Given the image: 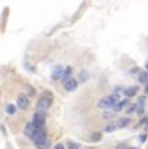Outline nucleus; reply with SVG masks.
<instances>
[{"mask_svg":"<svg viewBox=\"0 0 148 149\" xmlns=\"http://www.w3.org/2000/svg\"><path fill=\"white\" fill-rule=\"evenodd\" d=\"M146 70H147V71H148V61H147V62H146Z\"/></svg>","mask_w":148,"mask_h":149,"instance_id":"obj_28","label":"nucleus"},{"mask_svg":"<svg viewBox=\"0 0 148 149\" xmlns=\"http://www.w3.org/2000/svg\"><path fill=\"white\" fill-rule=\"evenodd\" d=\"M34 126H33V123L29 122V123H26V126H25V130H24V134H25V136H27L30 139L31 135H33V132H34Z\"/></svg>","mask_w":148,"mask_h":149,"instance_id":"obj_13","label":"nucleus"},{"mask_svg":"<svg viewBox=\"0 0 148 149\" xmlns=\"http://www.w3.org/2000/svg\"><path fill=\"white\" fill-rule=\"evenodd\" d=\"M136 71H139V69L138 68H134L133 70H130V73H136Z\"/></svg>","mask_w":148,"mask_h":149,"instance_id":"obj_26","label":"nucleus"},{"mask_svg":"<svg viewBox=\"0 0 148 149\" xmlns=\"http://www.w3.org/2000/svg\"><path fill=\"white\" fill-rule=\"evenodd\" d=\"M118 91H119V92H121V91H124V88H122V87H119V86H118V87L114 90V92H118Z\"/></svg>","mask_w":148,"mask_h":149,"instance_id":"obj_25","label":"nucleus"},{"mask_svg":"<svg viewBox=\"0 0 148 149\" xmlns=\"http://www.w3.org/2000/svg\"><path fill=\"white\" fill-rule=\"evenodd\" d=\"M77 87H78V82H77L74 78H72V77H70L68 81L64 82V88H65V91H68V92L74 91Z\"/></svg>","mask_w":148,"mask_h":149,"instance_id":"obj_6","label":"nucleus"},{"mask_svg":"<svg viewBox=\"0 0 148 149\" xmlns=\"http://www.w3.org/2000/svg\"><path fill=\"white\" fill-rule=\"evenodd\" d=\"M144 92H146V93H147V95H148V83H147V86H146V88H144Z\"/></svg>","mask_w":148,"mask_h":149,"instance_id":"obj_27","label":"nucleus"},{"mask_svg":"<svg viewBox=\"0 0 148 149\" xmlns=\"http://www.w3.org/2000/svg\"><path fill=\"white\" fill-rule=\"evenodd\" d=\"M33 123L34 128L35 130H39V128H44V125H45V111H42V110H38L33 114Z\"/></svg>","mask_w":148,"mask_h":149,"instance_id":"obj_4","label":"nucleus"},{"mask_svg":"<svg viewBox=\"0 0 148 149\" xmlns=\"http://www.w3.org/2000/svg\"><path fill=\"white\" fill-rule=\"evenodd\" d=\"M30 140L34 143V145L38 148H48L50 147V141L47 139V134H45V128H39V130H34L33 135Z\"/></svg>","mask_w":148,"mask_h":149,"instance_id":"obj_1","label":"nucleus"},{"mask_svg":"<svg viewBox=\"0 0 148 149\" xmlns=\"http://www.w3.org/2000/svg\"><path fill=\"white\" fill-rule=\"evenodd\" d=\"M53 102V93L51 91H44L42 93V96L39 97L38 102H36V109L42 111H47L51 108Z\"/></svg>","mask_w":148,"mask_h":149,"instance_id":"obj_2","label":"nucleus"},{"mask_svg":"<svg viewBox=\"0 0 148 149\" xmlns=\"http://www.w3.org/2000/svg\"><path fill=\"white\" fill-rule=\"evenodd\" d=\"M138 82L147 84L148 83V71H139L138 74Z\"/></svg>","mask_w":148,"mask_h":149,"instance_id":"obj_14","label":"nucleus"},{"mask_svg":"<svg viewBox=\"0 0 148 149\" xmlns=\"http://www.w3.org/2000/svg\"><path fill=\"white\" fill-rule=\"evenodd\" d=\"M68 148L69 149H78V148H81V144L74 143V141H68Z\"/></svg>","mask_w":148,"mask_h":149,"instance_id":"obj_19","label":"nucleus"},{"mask_svg":"<svg viewBox=\"0 0 148 149\" xmlns=\"http://www.w3.org/2000/svg\"><path fill=\"white\" fill-rule=\"evenodd\" d=\"M144 104H146V97L142 96L140 99H139L138 104H136V109H135V111L138 113V116H143L144 114Z\"/></svg>","mask_w":148,"mask_h":149,"instance_id":"obj_8","label":"nucleus"},{"mask_svg":"<svg viewBox=\"0 0 148 149\" xmlns=\"http://www.w3.org/2000/svg\"><path fill=\"white\" fill-rule=\"evenodd\" d=\"M29 104H30V101H29L27 95H25V93H20L18 97H17V107H18L20 109H27Z\"/></svg>","mask_w":148,"mask_h":149,"instance_id":"obj_5","label":"nucleus"},{"mask_svg":"<svg viewBox=\"0 0 148 149\" xmlns=\"http://www.w3.org/2000/svg\"><path fill=\"white\" fill-rule=\"evenodd\" d=\"M147 122H148V117H143V118H142L140 121H139L138 125H136V127H138V126H143V125H146Z\"/></svg>","mask_w":148,"mask_h":149,"instance_id":"obj_21","label":"nucleus"},{"mask_svg":"<svg viewBox=\"0 0 148 149\" xmlns=\"http://www.w3.org/2000/svg\"><path fill=\"white\" fill-rule=\"evenodd\" d=\"M147 139H148L147 134H143V135L139 136V141H140V143H146V141H147Z\"/></svg>","mask_w":148,"mask_h":149,"instance_id":"obj_22","label":"nucleus"},{"mask_svg":"<svg viewBox=\"0 0 148 149\" xmlns=\"http://www.w3.org/2000/svg\"><path fill=\"white\" fill-rule=\"evenodd\" d=\"M89 77H90L89 71H86V70H82L81 73H79V81H81V82H86L87 79H89Z\"/></svg>","mask_w":148,"mask_h":149,"instance_id":"obj_18","label":"nucleus"},{"mask_svg":"<svg viewBox=\"0 0 148 149\" xmlns=\"http://www.w3.org/2000/svg\"><path fill=\"white\" fill-rule=\"evenodd\" d=\"M138 90L139 87H136V86H133V87H129V88H125L122 92L125 93V96L127 97V99H130V97H134L138 93Z\"/></svg>","mask_w":148,"mask_h":149,"instance_id":"obj_9","label":"nucleus"},{"mask_svg":"<svg viewBox=\"0 0 148 149\" xmlns=\"http://www.w3.org/2000/svg\"><path fill=\"white\" fill-rule=\"evenodd\" d=\"M16 110H17V108H16V105H13V104H8L7 107H5V111H7L8 114H15L16 113Z\"/></svg>","mask_w":148,"mask_h":149,"instance_id":"obj_17","label":"nucleus"},{"mask_svg":"<svg viewBox=\"0 0 148 149\" xmlns=\"http://www.w3.org/2000/svg\"><path fill=\"white\" fill-rule=\"evenodd\" d=\"M62 71H64V68H62L61 65H57V66H55V68H53V70H52V74H51V79H52V81L61 79Z\"/></svg>","mask_w":148,"mask_h":149,"instance_id":"obj_7","label":"nucleus"},{"mask_svg":"<svg viewBox=\"0 0 148 149\" xmlns=\"http://www.w3.org/2000/svg\"><path fill=\"white\" fill-rule=\"evenodd\" d=\"M101 137H103V134L99 132V131H96V132H92L91 134V141L92 143H98L101 140Z\"/></svg>","mask_w":148,"mask_h":149,"instance_id":"obj_16","label":"nucleus"},{"mask_svg":"<svg viewBox=\"0 0 148 149\" xmlns=\"http://www.w3.org/2000/svg\"><path fill=\"white\" fill-rule=\"evenodd\" d=\"M57 148H59V149H64L65 147H64L62 144H56V145H55V149H57Z\"/></svg>","mask_w":148,"mask_h":149,"instance_id":"obj_24","label":"nucleus"},{"mask_svg":"<svg viewBox=\"0 0 148 149\" xmlns=\"http://www.w3.org/2000/svg\"><path fill=\"white\" fill-rule=\"evenodd\" d=\"M126 104H127V99L122 100V101H119V100H118V101L112 107L113 111H114V113H118V111H121V110H122V108H124Z\"/></svg>","mask_w":148,"mask_h":149,"instance_id":"obj_11","label":"nucleus"},{"mask_svg":"<svg viewBox=\"0 0 148 149\" xmlns=\"http://www.w3.org/2000/svg\"><path fill=\"white\" fill-rule=\"evenodd\" d=\"M135 109H136V104L129 105V107H127V109H126V113H127V114H131V113H134V111H135Z\"/></svg>","mask_w":148,"mask_h":149,"instance_id":"obj_20","label":"nucleus"},{"mask_svg":"<svg viewBox=\"0 0 148 149\" xmlns=\"http://www.w3.org/2000/svg\"><path fill=\"white\" fill-rule=\"evenodd\" d=\"M72 73H73L72 66H68L66 69H64V71H62V75H61V82L64 83L65 81H68V79L72 77Z\"/></svg>","mask_w":148,"mask_h":149,"instance_id":"obj_12","label":"nucleus"},{"mask_svg":"<svg viewBox=\"0 0 148 149\" xmlns=\"http://www.w3.org/2000/svg\"><path fill=\"white\" fill-rule=\"evenodd\" d=\"M130 122H131V118H127V117H122V118L118 119L117 127H118V128H125V127H127V126L130 125Z\"/></svg>","mask_w":148,"mask_h":149,"instance_id":"obj_10","label":"nucleus"},{"mask_svg":"<svg viewBox=\"0 0 148 149\" xmlns=\"http://www.w3.org/2000/svg\"><path fill=\"white\" fill-rule=\"evenodd\" d=\"M118 100H119V93L113 92L108 96H104L103 99L98 102V108L105 109V110H107V109H112V107L118 101Z\"/></svg>","mask_w":148,"mask_h":149,"instance_id":"obj_3","label":"nucleus"},{"mask_svg":"<svg viewBox=\"0 0 148 149\" xmlns=\"http://www.w3.org/2000/svg\"><path fill=\"white\" fill-rule=\"evenodd\" d=\"M117 123H114V122H109L107 126L104 127V131L105 132H114L116 130H117Z\"/></svg>","mask_w":148,"mask_h":149,"instance_id":"obj_15","label":"nucleus"},{"mask_svg":"<svg viewBox=\"0 0 148 149\" xmlns=\"http://www.w3.org/2000/svg\"><path fill=\"white\" fill-rule=\"evenodd\" d=\"M114 116V111L113 113H109V111H107V113H104V119H109V118H112V117Z\"/></svg>","mask_w":148,"mask_h":149,"instance_id":"obj_23","label":"nucleus"}]
</instances>
